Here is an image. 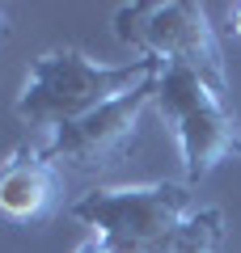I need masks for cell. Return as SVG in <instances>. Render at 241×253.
<instances>
[{"instance_id":"1","label":"cell","mask_w":241,"mask_h":253,"mask_svg":"<svg viewBox=\"0 0 241 253\" xmlns=\"http://www.w3.org/2000/svg\"><path fill=\"white\" fill-rule=\"evenodd\" d=\"M157 72H161V63L148 59V55H135L127 63H98L80 46H51L38 59H30L26 84L17 93L13 114L30 131L51 135L55 126L85 118L89 110L131 93L135 84L152 81Z\"/></svg>"},{"instance_id":"2","label":"cell","mask_w":241,"mask_h":253,"mask_svg":"<svg viewBox=\"0 0 241 253\" xmlns=\"http://www.w3.org/2000/svg\"><path fill=\"white\" fill-rule=\"evenodd\" d=\"M157 114L174 131L182 152V181L190 190L237 152V114H233L229 89L212 84L203 72L182 68V63H161L157 72Z\"/></svg>"},{"instance_id":"3","label":"cell","mask_w":241,"mask_h":253,"mask_svg":"<svg viewBox=\"0 0 241 253\" xmlns=\"http://www.w3.org/2000/svg\"><path fill=\"white\" fill-rule=\"evenodd\" d=\"M190 211L195 207L186 181H140L85 190L68 215L115 253H152Z\"/></svg>"},{"instance_id":"4","label":"cell","mask_w":241,"mask_h":253,"mask_svg":"<svg viewBox=\"0 0 241 253\" xmlns=\"http://www.w3.org/2000/svg\"><path fill=\"white\" fill-rule=\"evenodd\" d=\"M110 30L135 55H148L157 63H182L203 72L212 84L229 89L224 46L216 38V26L203 4L195 0H131L119 4Z\"/></svg>"},{"instance_id":"5","label":"cell","mask_w":241,"mask_h":253,"mask_svg":"<svg viewBox=\"0 0 241 253\" xmlns=\"http://www.w3.org/2000/svg\"><path fill=\"white\" fill-rule=\"evenodd\" d=\"M157 101V76L144 84H135L131 93L106 101V106L89 110L76 123L55 126L51 135L38 144V152L60 169V165H72V169H98V165H110L127 152V144L135 139V126H140L144 110Z\"/></svg>"},{"instance_id":"6","label":"cell","mask_w":241,"mask_h":253,"mask_svg":"<svg viewBox=\"0 0 241 253\" xmlns=\"http://www.w3.org/2000/svg\"><path fill=\"white\" fill-rule=\"evenodd\" d=\"M55 165L47 161L38 148L21 144L0 161V215L13 224H30V219L47 215L55 203Z\"/></svg>"},{"instance_id":"7","label":"cell","mask_w":241,"mask_h":253,"mask_svg":"<svg viewBox=\"0 0 241 253\" xmlns=\"http://www.w3.org/2000/svg\"><path fill=\"white\" fill-rule=\"evenodd\" d=\"M220 241H224V211L220 207H195L152 253H216Z\"/></svg>"},{"instance_id":"8","label":"cell","mask_w":241,"mask_h":253,"mask_svg":"<svg viewBox=\"0 0 241 253\" xmlns=\"http://www.w3.org/2000/svg\"><path fill=\"white\" fill-rule=\"evenodd\" d=\"M72 253H102V249H98V236H89V241H80V245H76Z\"/></svg>"},{"instance_id":"9","label":"cell","mask_w":241,"mask_h":253,"mask_svg":"<svg viewBox=\"0 0 241 253\" xmlns=\"http://www.w3.org/2000/svg\"><path fill=\"white\" fill-rule=\"evenodd\" d=\"M9 38V13H4V4H0V42Z\"/></svg>"},{"instance_id":"10","label":"cell","mask_w":241,"mask_h":253,"mask_svg":"<svg viewBox=\"0 0 241 253\" xmlns=\"http://www.w3.org/2000/svg\"><path fill=\"white\" fill-rule=\"evenodd\" d=\"M233 34L241 38V4H237V9H233Z\"/></svg>"},{"instance_id":"11","label":"cell","mask_w":241,"mask_h":253,"mask_svg":"<svg viewBox=\"0 0 241 253\" xmlns=\"http://www.w3.org/2000/svg\"><path fill=\"white\" fill-rule=\"evenodd\" d=\"M233 156H241V144H237V152H233Z\"/></svg>"}]
</instances>
